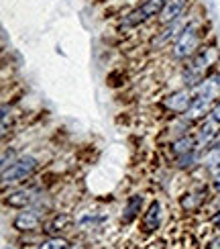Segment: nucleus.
I'll return each mask as SVG.
<instances>
[{
    "mask_svg": "<svg viewBox=\"0 0 220 249\" xmlns=\"http://www.w3.org/2000/svg\"><path fill=\"white\" fill-rule=\"evenodd\" d=\"M196 161V153H186V155H180V168H187V165H192Z\"/></svg>",
    "mask_w": 220,
    "mask_h": 249,
    "instance_id": "a211bd4d",
    "label": "nucleus"
},
{
    "mask_svg": "<svg viewBox=\"0 0 220 249\" xmlns=\"http://www.w3.org/2000/svg\"><path fill=\"white\" fill-rule=\"evenodd\" d=\"M159 221H161V204L157 202V200H153L151 206H149V211H147L145 216H143V227H145V231H147V233L155 231L157 227H159Z\"/></svg>",
    "mask_w": 220,
    "mask_h": 249,
    "instance_id": "9d476101",
    "label": "nucleus"
},
{
    "mask_svg": "<svg viewBox=\"0 0 220 249\" xmlns=\"http://www.w3.org/2000/svg\"><path fill=\"white\" fill-rule=\"evenodd\" d=\"M69 225H71V216L69 214H57V216H53V219L45 225V233L57 235L59 231H68Z\"/></svg>",
    "mask_w": 220,
    "mask_h": 249,
    "instance_id": "f8f14e48",
    "label": "nucleus"
},
{
    "mask_svg": "<svg viewBox=\"0 0 220 249\" xmlns=\"http://www.w3.org/2000/svg\"><path fill=\"white\" fill-rule=\"evenodd\" d=\"M141 206H143V196L139 194H133L131 198L124 204V213H122V223H131L135 216L141 213Z\"/></svg>",
    "mask_w": 220,
    "mask_h": 249,
    "instance_id": "9b49d317",
    "label": "nucleus"
},
{
    "mask_svg": "<svg viewBox=\"0 0 220 249\" xmlns=\"http://www.w3.org/2000/svg\"><path fill=\"white\" fill-rule=\"evenodd\" d=\"M186 4H187V0H167L163 13L159 15L161 23L169 25V23H173V20H177V18H180V15H182V10L186 8Z\"/></svg>",
    "mask_w": 220,
    "mask_h": 249,
    "instance_id": "1a4fd4ad",
    "label": "nucleus"
},
{
    "mask_svg": "<svg viewBox=\"0 0 220 249\" xmlns=\"http://www.w3.org/2000/svg\"><path fill=\"white\" fill-rule=\"evenodd\" d=\"M214 223H218V225H220V214H218V216H216V219H214Z\"/></svg>",
    "mask_w": 220,
    "mask_h": 249,
    "instance_id": "412c9836",
    "label": "nucleus"
},
{
    "mask_svg": "<svg viewBox=\"0 0 220 249\" xmlns=\"http://www.w3.org/2000/svg\"><path fill=\"white\" fill-rule=\"evenodd\" d=\"M4 202L8 206H15V209H27L29 204L35 202V192L33 190H15V192L6 194Z\"/></svg>",
    "mask_w": 220,
    "mask_h": 249,
    "instance_id": "0eeeda50",
    "label": "nucleus"
},
{
    "mask_svg": "<svg viewBox=\"0 0 220 249\" xmlns=\"http://www.w3.org/2000/svg\"><path fill=\"white\" fill-rule=\"evenodd\" d=\"M39 223H41V216L35 213V211H23V213H18V216L15 219V229H18V231H33V229H37L39 227Z\"/></svg>",
    "mask_w": 220,
    "mask_h": 249,
    "instance_id": "6e6552de",
    "label": "nucleus"
},
{
    "mask_svg": "<svg viewBox=\"0 0 220 249\" xmlns=\"http://www.w3.org/2000/svg\"><path fill=\"white\" fill-rule=\"evenodd\" d=\"M210 102L212 98H206L202 94H194V100H192V105L190 108H187L184 115L187 121H198V119H202L208 115V110H210Z\"/></svg>",
    "mask_w": 220,
    "mask_h": 249,
    "instance_id": "423d86ee",
    "label": "nucleus"
},
{
    "mask_svg": "<svg viewBox=\"0 0 220 249\" xmlns=\"http://www.w3.org/2000/svg\"><path fill=\"white\" fill-rule=\"evenodd\" d=\"M192 100H194V94L190 90H180V92H173V94L167 96L163 105L173 112H186L187 108H190Z\"/></svg>",
    "mask_w": 220,
    "mask_h": 249,
    "instance_id": "39448f33",
    "label": "nucleus"
},
{
    "mask_svg": "<svg viewBox=\"0 0 220 249\" xmlns=\"http://www.w3.org/2000/svg\"><path fill=\"white\" fill-rule=\"evenodd\" d=\"M37 168V160L33 155H23L13 161L10 168H6L2 172V184L8 186V184H17V182H23L27 180V176H31Z\"/></svg>",
    "mask_w": 220,
    "mask_h": 249,
    "instance_id": "7ed1b4c3",
    "label": "nucleus"
},
{
    "mask_svg": "<svg viewBox=\"0 0 220 249\" xmlns=\"http://www.w3.org/2000/svg\"><path fill=\"white\" fill-rule=\"evenodd\" d=\"M196 145H198V141H196L194 137H190V135H186V137L177 139V141L173 143V153H175V155L192 153V151L196 149Z\"/></svg>",
    "mask_w": 220,
    "mask_h": 249,
    "instance_id": "4468645a",
    "label": "nucleus"
},
{
    "mask_svg": "<svg viewBox=\"0 0 220 249\" xmlns=\"http://www.w3.org/2000/svg\"><path fill=\"white\" fill-rule=\"evenodd\" d=\"M210 115H212V121H216L220 124V102H216V105H214V108L210 110Z\"/></svg>",
    "mask_w": 220,
    "mask_h": 249,
    "instance_id": "6ab92c4d",
    "label": "nucleus"
},
{
    "mask_svg": "<svg viewBox=\"0 0 220 249\" xmlns=\"http://www.w3.org/2000/svg\"><path fill=\"white\" fill-rule=\"evenodd\" d=\"M177 31H180V25H177V20H173V23H169V27H167V29L163 31V33L153 41V45H165L167 41H171L175 35H180Z\"/></svg>",
    "mask_w": 220,
    "mask_h": 249,
    "instance_id": "2eb2a0df",
    "label": "nucleus"
},
{
    "mask_svg": "<svg viewBox=\"0 0 220 249\" xmlns=\"http://www.w3.org/2000/svg\"><path fill=\"white\" fill-rule=\"evenodd\" d=\"M167 4V0H145V2L135 8L131 15H127L122 18L120 23V29H131V27H137L141 23H145V20H149L151 17H157L163 13V8Z\"/></svg>",
    "mask_w": 220,
    "mask_h": 249,
    "instance_id": "f03ea898",
    "label": "nucleus"
},
{
    "mask_svg": "<svg viewBox=\"0 0 220 249\" xmlns=\"http://www.w3.org/2000/svg\"><path fill=\"white\" fill-rule=\"evenodd\" d=\"M198 49V31L194 25H187L182 29V33L177 35V41L173 45V57L175 59H186Z\"/></svg>",
    "mask_w": 220,
    "mask_h": 249,
    "instance_id": "20e7f679",
    "label": "nucleus"
},
{
    "mask_svg": "<svg viewBox=\"0 0 220 249\" xmlns=\"http://www.w3.org/2000/svg\"><path fill=\"white\" fill-rule=\"evenodd\" d=\"M218 57H220V53H218L216 47H204V49L198 51V53H194L190 66L184 70V84L190 86V88L198 86L204 80L206 71L218 61Z\"/></svg>",
    "mask_w": 220,
    "mask_h": 249,
    "instance_id": "f257e3e1",
    "label": "nucleus"
},
{
    "mask_svg": "<svg viewBox=\"0 0 220 249\" xmlns=\"http://www.w3.org/2000/svg\"><path fill=\"white\" fill-rule=\"evenodd\" d=\"M6 249H10V247H6Z\"/></svg>",
    "mask_w": 220,
    "mask_h": 249,
    "instance_id": "4be33fe9",
    "label": "nucleus"
},
{
    "mask_svg": "<svg viewBox=\"0 0 220 249\" xmlns=\"http://www.w3.org/2000/svg\"><path fill=\"white\" fill-rule=\"evenodd\" d=\"M214 186H216V190H218V192H220V174H218V176H216V182H214Z\"/></svg>",
    "mask_w": 220,
    "mask_h": 249,
    "instance_id": "aec40b11",
    "label": "nucleus"
},
{
    "mask_svg": "<svg viewBox=\"0 0 220 249\" xmlns=\"http://www.w3.org/2000/svg\"><path fill=\"white\" fill-rule=\"evenodd\" d=\"M216 121H208L204 127L200 129V137H198V145H212V139L218 137V131H216Z\"/></svg>",
    "mask_w": 220,
    "mask_h": 249,
    "instance_id": "ddd939ff",
    "label": "nucleus"
},
{
    "mask_svg": "<svg viewBox=\"0 0 220 249\" xmlns=\"http://www.w3.org/2000/svg\"><path fill=\"white\" fill-rule=\"evenodd\" d=\"M37 249H71V245L66 239H61V237H51V239L41 243Z\"/></svg>",
    "mask_w": 220,
    "mask_h": 249,
    "instance_id": "dca6fc26",
    "label": "nucleus"
},
{
    "mask_svg": "<svg viewBox=\"0 0 220 249\" xmlns=\"http://www.w3.org/2000/svg\"><path fill=\"white\" fill-rule=\"evenodd\" d=\"M202 198H204L202 194H186L182 198V206L186 211H194V209H198V204L202 202Z\"/></svg>",
    "mask_w": 220,
    "mask_h": 249,
    "instance_id": "f3484780",
    "label": "nucleus"
}]
</instances>
